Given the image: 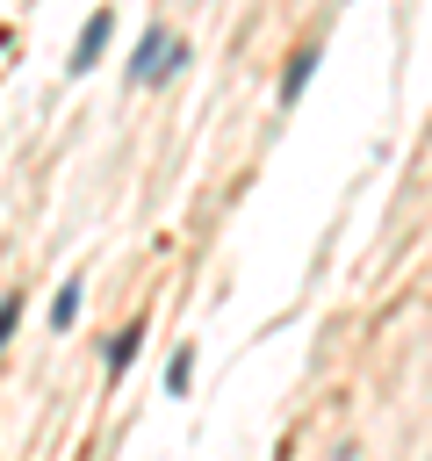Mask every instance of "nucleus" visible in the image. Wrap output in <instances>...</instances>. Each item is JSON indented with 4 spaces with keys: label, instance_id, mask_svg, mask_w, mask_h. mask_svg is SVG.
<instances>
[{
    "label": "nucleus",
    "instance_id": "obj_5",
    "mask_svg": "<svg viewBox=\"0 0 432 461\" xmlns=\"http://www.w3.org/2000/svg\"><path fill=\"white\" fill-rule=\"evenodd\" d=\"M79 310H86V281L72 274V281H58V295H50V331L65 339V331L79 324Z\"/></svg>",
    "mask_w": 432,
    "mask_h": 461
},
{
    "label": "nucleus",
    "instance_id": "obj_4",
    "mask_svg": "<svg viewBox=\"0 0 432 461\" xmlns=\"http://www.w3.org/2000/svg\"><path fill=\"white\" fill-rule=\"evenodd\" d=\"M137 346H144V317H130V324L101 346V375H108V382H122V375L137 367Z\"/></svg>",
    "mask_w": 432,
    "mask_h": 461
},
{
    "label": "nucleus",
    "instance_id": "obj_2",
    "mask_svg": "<svg viewBox=\"0 0 432 461\" xmlns=\"http://www.w3.org/2000/svg\"><path fill=\"white\" fill-rule=\"evenodd\" d=\"M108 36H115V7H94V14L79 22V43H72V58H65V72H72V79H86V72L101 65V50H108Z\"/></svg>",
    "mask_w": 432,
    "mask_h": 461
},
{
    "label": "nucleus",
    "instance_id": "obj_3",
    "mask_svg": "<svg viewBox=\"0 0 432 461\" xmlns=\"http://www.w3.org/2000/svg\"><path fill=\"white\" fill-rule=\"evenodd\" d=\"M317 65H324V43H302L295 58H288V72H281V86H274V101H281V115L310 94V79H317Z\"/></svg>",
    "mask_w": 432,
    "mask_h": 461
},
{
    "label": "nucleus",
    "instance_id": "obj_7",
    "mask_svg": "<svg viewBox=\"0 0 432 461\" xmlns=\"http://www.w3.org/2000/svg\"><path fill=\"white\" fill-rule=\"evenodd\" d=\"M22 310H29V295H22V288H7V295H0V360H7L14 331H22Z\"/></svg>",
    "mask_w": 432,
    "mask_h": 461
},
{
    "label": "nucleus",
    "instance_id": "obj_6",
    "mask_svg": "<svg viewBox=\"0 0 432 461\" xmlns=\"http://www.w3.org/2000/svg\"><path fill=\"white\" fill-rule=\"evenodd\" d=\"M194 389V346H173V360H166V396H187Z\"/></svg>",
    "mask_w": 432,
    "mask_h": 461
},
{
    "label": "nucleus",
    "instance_id": "obj_1",
    "mask_svg": "<svg viewBox=\"0 0 432 461\" xmlns=\"http://www.w3.org/2000/svg\"><path fill=\"white\" fill-rule=\"evenodd\" d=\"M173 72H187V43H180L166 22H144V36H137V50H130L122 79H130V86H166Z\"/></svg>",
    "mask_w": 432,
    "mask_h": 461
}]
</instances>
